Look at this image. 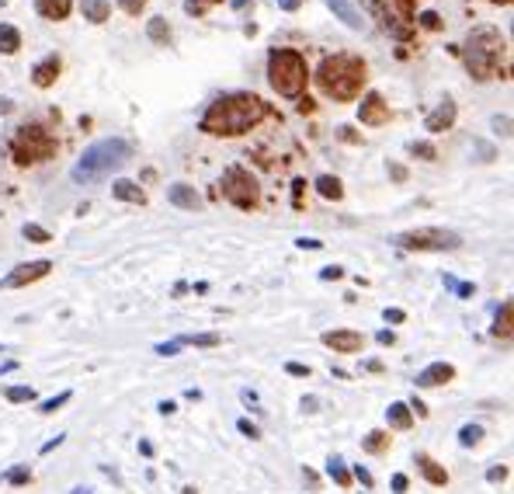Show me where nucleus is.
<instances>
[{
    "mask_svg": "<svg viewBox=\"0 0 514 494\" xmlns=\"http://www.w3.org/2000/svg\"><path fill=\"white\" fill-rule=\"evenodd\" d=\"M389 175H393L396 181H404V178H407V171H404V168H399V164H393V168H389Z\"/></svg>",
    "mask_w": 514,
    "mask_h": 494,
    "instance_id": "obj_52",
    "label": "nucleus"
},
{
    "mask_svg": "<svg viewBox=\"0 0 514 494\" xmlns=\"http://www.w3.org/2000/svg\"><path fill=\"white\" fill-rule=\"evenodd\" d=\"M330 8H334L340 18H344V25H351V28H362V25H365V18L351 8V0H330Z\"/></svg>",
    "mask_w": 514,
    "mask_h": 494,
    "instance_id": "obj_22",
    "label": "nucleus"
},
{
    "mask_svg": "<svg viewBox=\"0 0 514 494\" xmlns=\"http://www.w3.org/2000/svg\"><path fill=\"white\" fill-rule=\"evenodd\" d=\"M60 442H63V435H56V438H52V442H45V446H42V453H52V449H56V446H60Z\"/></svg>",
    "mask_w": 514,
    "mask_h": 494,
    "instance_id": "obj_53",
    "label": "nucleus"
},
{
    "mask_svg": "<svg viewBox=\"0 0 514 494\" xmlns=\"http://www.w3.org/2000/svg\"><path fill=\"white\" fill-rule=\"evenodd\" d=\"M375 341L389 348V345H396V335H393V331H379V335H375Z\"/></svg>",
    "mask_w": 514,
    "mask_h": 494,
    "instance_id": "obj_45",
    "label": "nucleus"
},
{
    "mask_svg": "<svg viewBox=\"0 0 514 494\" xmlns=\"http://www.w3.org/2000/svg\"><path fill=\"white\" fill-rule=\"evenodd\" d=\"M139 453H143V456H153V446L146 442V438H143V442H139Z\"/></svg>",
    "mask_w": 514,
    "mask_h": 494,
    "instance_id": "obj_56",
    "label": "nucleus"
},
{
    "mask_svg": "<svg viewBox=\"0 0 514 494\" xmlns=\"http://www.w3.org/2000/svg\"><path fill=\"white\" fill-rule=\"evenodd\" d=\"M480 438H483V428H480V425H463V431H459V442H463V446H476Z\"/></svg>",
    "mask_w": 514,
    "mask_h": 494,
    "instance_id": "obj_30",
    "label": "nucleus"
},
{
    "mask_svg": "<svg viewBox=\"0 0 514 494\" xmlns=\"http://www.w3.org/2000/svg\"><path fill=\"white\" fill-rule=\"evenodd\" d=\"M407 150H410L414 157H421V160H434V157H438V150H434L431 143H410Z\"/></svg>",
    "mask_w": 514,
    "mask_h": 494,
    "instance_id": "obj_35",
    "label": "nucleus"
},
{
    "mask_svg": "<svg viewBox=\"0 0 514 494\" xmlns=\"http://www.w3.org/2000/svg\"><path fill=\"white\" fill-rule=\"evenodd\" d=\"M122 4V11H129V14H139L143 8H146V0H119Z\"/></svg>",
    "mask_w": 514,
    "mask_h": 494,
    "instance_id": "obj_40",
    "label": "nucleus"
},
{
    "mask_svg": "<svg viewBox=\"0 0 514 494\" xmlns=\"http://www.w3.org/2000/svg\"><path fill=\"white\" fill-rule=\"evenodd\" d=\"M500 52H504V38L497 28H473V35L466 38V67L476 80H490L497 74L500 63Z\"/></svg>",
    "mask_w": 514,
    "mask_h": 494,
    "instance_id": "obj_4",
    "label": "nucleus"
},
{
    "mask_svg": "<svg viewBox=\"0 0 514 494\" xmlns=\"http://www.w3.org/2000/svg\"><path fill=\"white\" fill-rule=\"evenodd\" d=\"M167 199H170V205H178V209H202V195L195 188H188V185H170Z\"/></svg>",
    "mask_w": 514,
    "mask_h": 494,
    "instance_id": "obj_14",
    "label": "nucleus"
},
{
    "mask_svg": "<svg viewBox=\"0 0 514 494\" xmlns=\"http://www.w3.org/2000/svg\"><path fill=\"white\" fill-rule=\"evenodd\" d=\"M156 355H178V341H163V345H156Z\"/></svg>",
    "mask_w": 514,
    "mask_h": 494,
    "instance_id": "obj_43",
    "label": "nucleus"
},
{
    "mask_svg": "<svg viewBox=\"0 0 514 494\" xmlns=\"http://www.w3.org/2000/svg\"><path fill=\"white\" fill-rule=\"evenodd\" d=\"M11 153L18 164H38V160H49L56 153V139L42 129V126H25L14 143H11Z\"/></svg>",
    "mask_w": 514,
    "mask_h": 494,
    "instance_id": "obj_7",
    "label": "nucleus"
},
{
    "mask_svg": "<svg viewBox=\"0 0 514 494\" xmlns=\"http://www.w3.org/2000/svg\"><path fill=\"white\" fill-rule=\"evenodd\" d=\"M327 473H330V480H334L337 487H351V470L344 467V460H340V456H330V460H327Z\"/></svg>",
    "mask_w": 514,
    "mask_h": 494,
    "instance_id": "obj_21",
    "label": "nucleus"
},
{
    "mask_svg": "<svg viewBox=\"0 0 514 494\" xmlns=\"http://www.w3.org/2000/svg\"><path fill=\"white\" fill-rule=\"evenodd\" d=\"M25 240H32V244H49V230H42L38 223H25Z\"/></svg>",
    "mask_w": 514,
    "mask_h": 494,
    "instance_id": "obj_31",
    "label": "nucleus"
},
{
    "mask_svg": "<svg viewBox=\"0 0 514 494\" xmlns=\"http://www.w3.org/2000/svg\"><path fill=\"white\" fill-rule=\"evenodd\" d=\"M237 428H240V435H247V438H257V428H254L247 418H240V421H237Z\"/></svg>",
    "mask_w": 514,
    "mask_h": 494,
    "instance_id": "obj_41",
    "label": "nucleus"
},
{
    "mask_svg": "<svg viewBox=\"0 0 514 494\" xmlns=\"http://www.w3.org/2000/svg\"><path fill=\"white\" fill-rule=\"evenodd\" d=\"M129 157H132V146L126 139H97L84 150V157L73 164L70 175L77 185H91V181L108 178L111 171H119Z\"/></svg>",
    "mask_w": 514,
    "mask_h": 494,
    "instance_id": "obj_3",
    "label": "nucleus"
},
{
    "mask_svg": "<svg viewBox=\"0 0 514 494\" xmlns=\"http://www.w3.org/2000/svg\"><path fill=\"white\" fill-rule=\"evenodd\" d=\"M146 35H150L153 42H167V38H170V28H167V21H163V18H153V21H150V28H146Z\"/></svg>",
    "mask_w": 514,
    "mask_h": 494,
    "instance_id": "obj_28",
    "label": "nucleus"
},
{
    "mask_svg": "<svg viewBox=\"0 0 514 494\" xmlns=\"http://www.w3.org/2000/svg\"><path fill=\"white\" fill-rule=\"evenodd\" d=\"M278 8H281V11H299L303 0H278Z\"/></svg>",
    "mask_w": 514,
    "mask_h": 494,
    "instance_id": "obj_47",
    "label": "nucleus"
},
{
    "mask_svg": "<svg viewBox=\"0 0 514 494\" xmlns=\"http://www.w3.org/2000/svg\"><path fill=\"white\" fill-rule=\"evenodd\" d=\"M181 494H198V491H195V487H185V491H181Z\"/></svg>",
    "mask_w": 514,
    "mask_h": 494,
    "instance_id": "obj_60",
    "label": "nucleus"
},
{
    "mask_svg": "<svg viewBox=\"0 0 514 494\" xmlns=\"http://www.w3.org/2000/svg\"><path fill=\"white\" fill-rule=\"evenodd\" d=\"M389 446V431H369L365 438H362V449L365 453H382Z\"/></svg>",
    "mask_w": 514,
    "mask_h": 494,
    "instance_id": "obj_26",
    "label": "nucleus"
},
{
    "mask_svg": "<svg viewBox=\"0 0 514 494\" xmlns=\"http://www.w3.org/2000/svg\"><path fill=\"white\" fill-rule=\"evenodd\" d=\"M407 484H410V480H407L404 473H396V477H393V491H396V494H404V491H407Z\"/></svg>",
    "mask_w": 514,
    "mask_h": 494,
    "instance_id": "obj_44",
    "label": "nucleus"
},
{
    "mask_svg": "<svg viewBox=\"0 0 514 494\" xmlns=\"http://www.w3.org/2000/svg\"><path fill=\"white\" fill-rule=\"evenodd\" d=\"M212 4H219V0H185V11H188V14H195V18H202Z\"/></svg>",
    "mask_w": 514,
    "mask_h": 494,
    "instance_id": "obj_33",
    "label": "nucleus"
},
{
    "mask_svg": "<svg viewBox=\"0 0 514 494\" xmlns=\"http://www.w3.org/2000/svg\"><path fill=\"white\" fill-rule=\"evenodd\" d=\"M355 477H358V480H362L365 487H372V473H369L365 467H355Z\"/></svg>",
    "mask_w": 514,
    "mask_h": 494,
    "instance_id": "obj_48",
    "label": "nucleus"
},
{
    "mask_svg": "<svg viewBox=\"0 0 514 494\" xmlns=\"http://www.w3.org/2000/svg\"><path fill=\"white\" fill-rule=\"evenodd\" d=\"M320 91L334 101H355L365 87V63L358 56H348V52H340V56H330L323 60L320 74Z\"/></svg>",
    "mask_w": 514,
    "mask_h": 494,
    "instance_id": "obj_2",
    "label": "nucleus"
},
{
    "mask_svg": "<svg viewBox=\"0 0 514 494\" xmlns=\"http://www.w3.org/2000/svg\"><path fill=\"white\" fill-rule=\"evenodd\" d=\"M448 379H455V366L452 362H431L428 369L417 372V387H445Z\"/></svg>",
    "mask_w": 514,
    "mask_h": 494,
    "instance_id": "obj_12",
    "label": "nucleus"
},
{
    "mask_svg": "<svg viewBox=\"0 0 514 494\" xmlns=\"http://www.w3.org/2000/svg\"><path fill=\"white\" fill-rule=\"evenodd\" d=\"M404 317H407V313H404V310H396V306H393V310H386V324H399Z\"/></svg>",
    "mask_w": 514,
    "mask_h": 494,
    "instance_id": "obj_46",
    "label": "nucleus"
},
{
    "mask_svg": "<svg viewBox=\"0 0 514 494\" xmlns=\"http://www.w3.org/2000/svg\"><path fill=\"white\" fill-rule=\"evenodd\" d=\"M296 244H299V247H309V251H313V247H320V240H306V237H303V240H296Z\"/></svg>",
    "mask_w": 514,
    "mask_h": 494,
    "instance_id": "obj_58",
    "label": "nucleus"
},
{
    "mask_svg": "<svg viewBox=\"0 0 514 494\" xmlns=\"http://www.w3.org/2000/svg\"><path fill=\"white\" fill-rule=\"evenodd\" d=\"M358 119H362L365 126H386V122H389V104L382 101V94H375V91H369V94L362 98V108H358Z\"/></svg>",
    "mask_w": 514,
    "mask_h": 494,
    "instance_id": "obj_10",
    "label": "nucleus"
},
{
    "mask_svg": "<svg viewBox=\"0 0 514 494\" xmlns=\"http://www.w3.org/2000/svg\"><path fill=\"white\" fill-rule=\"evenodd\" d=\"M316 192H320L323 199H334V202L344 195V188H340V181H337L334 175H320V178H316Z\"/></svg>",
    "mask_w": 514,
    "mask_h": 494,
    "instance_id": "obj_25",
    "label": "nucleus"
},
{
    "mask_svg": "<svg viewBox=\"0 0 514 494\" xmlns=\"http://www.w3.org/2000/svg\"><path fill=\"white\" fill-rule=\"evenodd\" d=\"M219 192H222L226 202H233L237 209H254L261 202V188H257L254 175L244 171V168H226V175L219 181Z\"/></svg>",
    "mask_w": 514,
    "mask_h": 494,
    "instance_id": "obj_6",
    "label": "nucleus"
},
{
    "mask_svg": "<svg viewBox=\"0 0 514 494\" xmlns=\"http://www.w3.org/2000/svg\"><path fill=\"white\" fill-rule=\"evenodd\" d=\"M303 185L306 181H296V205H303Z\"/></svg>",
    "mask_w": 514,
    "mask_h": 494,
    "instance_id": "obj_57",
    "label": "nucleus"
},
{
    "mask_svg": "<svg viewBox=\"0 0 514 494\" xmlns=\"http://www.w3.org/2000/svg\"><path fill=\"white\" fill-rule=\"evenodd\" d=\"M487 480H490V484H504V480H507V467H493V470H487Z\"/></svg>",
    "mask_w": 514,
    "mask_h": 494,
    "instance_id": "obj_39",
    "label": "nucleus"
},
{
    "mask_svg": "<svg viewBox=\"0 0 514 494\" xmlns=\"http://www.w3.org/2000/svg\"><path fill=\"white\" fill-rule=\"evenodd\" d=\"M21 49V32L14 25H0V52H18Z\"/></svg>",
    "mask_w": 514,
    "mask_h": 494,
    "instance_id": "obj_23",
    "label": "nucleus"
},
{
    "mask_svg": "<svg viewBox=\"0 0 514 494\" xmlns=\"http://www.w3.org/2000/svg\"><path fill=\"white\" fill-rule=\"evenodd\" d=\"M11 404H28V401H35V390L32 387H8V394H4Z\"/></svg>",
    "mask_w": 514,
    "mask_h": 494,
    "instance_id": "obj_29",
    "label": "nucleus"
},
{
    "mask_svg": "<svg viewBox=\"0 0 514 494\" xmlns=\"http://www.w3.org/2000/svg\"><path fill=\"white\" fill-rule=\"evenodd\" d=\"M393 244L404 247V251H455L463 244V237L452 234V230H438V227H421L410 234H396Z\"/></svg>",
    "mask_w": 514,
    "mask_h": 494,
    "instance_id": "obj_8",
    "label": "nucleus"
},
{
    "mask_svg": "<svg viewBox=\"0 0 514 494\" xmlns=\"http://www.w3.org/2000/svg\"><path fill=\"white\" fill-rule=\"evenodd\" d=\"M8 480L21 487V484H28V480H32V470H28V467H14V470L8 473Z\"/></svg>",
    "mask_w": 514,
    "mask_h": 494,
    "instance_id": "obj_36",
    "label": "nucleus"
},
{
    "mask_svg": "<svg viewBox=\"0 0 514 494\" xmlns=\"http://www.w3.org/2000/svg\"><path fill=\"white\" fill-rule=\"evenodd\" d=\"M455 126V101H441L434 112L424 119V129L428 133H445V129H452Z\"/></svg>",
    "mask_w": 514,
    "mask_h": 494,
    "instance_id": "obj_13",
    "label": "nucleus"
},
{
    "mask_svg": "<svg viewBox=\"0 0 514 494\" xmlns=\"http://www.w3.org/2000/svg\"><path fill=\"white\" fill-rule=\"evenodd\" d=\"M49 268H52V261H28V265H18L11 276H4L0 279V289H21V286H28V282H38V279H45L49 276Z\"/></svg>",
    "mask_w": 514,
    "mask_h": 494,
    "instance_id": "obj_9",
    "label": "nucleus"
},
{
    "mask_svg": "<svg viewBox=\"0 0 514 494\" xmlns=\"http://www.w3.org/2000/svg\"><path fill=\"white\" fill-rule=\"evenodd\" d=\"M268 80L278 94L285 98H299L306 87V60L296 49H271L268 56Z\"/></svg>",
    "mask_w": 514,
    "mask_h": 494,
    "instance_id": "obj_5",
    "label": "nucleus"
},
{
    "mask_svg": "<svg viewBox=\"0 0 514 494\" xmlns=\"http://www.w3.org/2000/svg\"><path fill=\"white\" fill-rule=\"evenodd\" d=\"M80 11H84V18H87V21L101 25V21H108L111 4H108V0H80Z\"/></svg>",
    "mask_w": 514,
    "mask_h": 494,
    "instance_id": "obj_20",
    "label": "nucleus"
},
{
    "mask_svg": "<svg viewBox=\"0 0 514 494\" xmlns=\"http://www.w3.org/2000/svg\"><path fill=\"white\" fill-rule=\"evenodd\" d=\"M365 369H369V372H382V362H379V359H372V362H365Z\"/></svg>",
    "mask_w": 514,
    "mask_h": 494,
    "instance_id": "obj_55",
    "label": "nucleus"
},
{
    "mask_svg": "<svg viewBox=\"0 0 514 494\" xmlns=\"http://www.w3.org/2000/svg\"><path fill=\"white\" fill-rule=\"evenodd\" d=\"M421 25L431 28V32H438V28H441V18H438L434 11H424V14H421Z\"/></svg>",
    "mask_w": 514,
    "mask_h": 494,
    "instance_id": "obj_37",
    "label": "nucleus"
},
{
    "mask_svg": "<svg viewBox=\"0 0 514 494\" xmlns=\"http://www.w3.org/2000/svg\"><path fill=\"white\" fill-rule=\"evenodd\" d=\"M285 372H289V376H306V379H309V366H303V362H285Z\"/></svg>",
    "mask_w": 514,
    "mask_h": 494,
    "instance_id": "obj_38",
    "label": "nucleus"
},
{
    "mask_svg": "<svg viewBox=\"0 0 514 494\" xmlns=\"http://www.w3.org/2000/svg\"><path fill=\"white\" fill-rule=\"evenodd\" d=\"M490 4H511V0H490Z\"/></svg>",
    "mask_w": 514,
    "mask_h": 494,
    "instance_id": "obj_61",
    "label": "nucleus"
},
{
    "mask_svg": "<svg viewBox=\"0 0 514 494\" xmlns=\"http://www.w3.org/2000/svg\"><path fill=\"white\" fill-rule=\"evenodd\" d=\"M219 341H222V338L212 335V331H209V335H185V338H178V345H195V348H215Z\"/></svg>",
    "mask_w": 514,
    "mask_h": 494,
    "instance_id": "obj_27",
    "label": "nucleus"
},
{
    "mask_svg": "<svg viewBox=\"0 0 514 494\" xmlns=\"http://www.w3.org/2000/svg\"><path fill=\"white\" fill-rule=\"evenodd\" d=\"M417 467H421V473L428 477V484H434V487H445V484H448L445 467H438L431 456H424V453H421V456H417Z\"/></svg>",
    "mask_w": 514,
    "mask_h": 494,
    "instance_id": "obj_19",
    "label": "nucleus"
},
{
    "mask_svg": "<svg viewBox=\"0 0 514 494\" xmlns=\"http://www.w3.org/2000/svg\"><path fill=\"white\" fill-rule=\"evenodd\" d=\"M174 411H178L174 401H160V414H174Z\"/></svg>",
    "mask_w": 514,
    "mask_h": 494,
    "instance_id": "obj_51",
    "label": "nucleus"
},
{
    "mask_svg": "<svg viewBox=\"0 0 514 494\" xmlns=\"http://www.w3.org/2000/svg\"><path fill=\"white\" fill-rule=\"evenodd\" d=\"M73 8V0H35V11L49 21H63Z\"/></svg>",
    "mask_w": 514,
    "mask_h": 494,
    "instance_id": "obj_17",
    "label": "nucleus"
},
{
    "mask_svg": "<svg viewBox=\"0 0 514 494\" xmlns=\"http://www.w3.org/2000/svg\"><path fill=\"white\" fill-rule=\"evenodd\" d=\"M445 286H448V289H455L463 300H469V296L476 293V289H473V282H459V279H452V276H445Z\"/></svg>",
    "mask_w": 514,
    "mask_h": 494,
    "instance_id": "obj_34",
    "label": "nucleus"
},
{
    "mask_svg": "<svg viewBox=\"0 0 514 494\" xmlns=\"http://www.w3.org/2000/svg\"><path fill=\"white\" fill-rule=\"evenodd\" d=\"M56 77H60V56H45V60L32 70V80H35L38 87H52Z\"/></svg>",
    "mask_w": 514,
    "mask_h": 494,
    "instance_id": "obj_15",
    "label": "nucleus"
},
{
    "mask_svg": "<svg viewBox=\"0 0 514 494\" xmlns=\"http://www.w3.org/2000/svg\"><path fill=\"white\" fill-rule=\"evenodd\" d=\"M111 195H115V199H122V202H136V205H143V202H146L143 188H139L136 181H126V178H119L115 185H111Z\"/></svg>",
    "mask_w": 514,
    "mask_h": 494,
    "instance_id": "obj_18",
    "label": "nucleus"
},
{
    "mask_svg": "<svg viewBox=\"0 0 514 494\" xmlns=\"http://www.w3.org/2000/svg\"><path fill=\"white\" fill-rule=\"evenodd\" d=\"M407 407H410V411H417V418H424V414H428V407H424V404H421L417 397H414V401H410Z\"/></svg>",
    "mask_w": 514,
    "mask_h": 494,
    "instance_id": "obj_50",
    "label": "nucleus"
},
{
    "mask_svg": "<svg viewBox=\"0 0 514 494\" xmlns=\"http://www.w3.org/2000/svg\"><path fill=\"white\" fill-rule=\"evenodd\" d=\"M73 494H91V491L87 487H73Z\"/></svg>",
    "mask_w": 514,
    "mask_h": 494,
    "instance_id": "obj_59",
    "label": "nucleus"
},
{
    "mask_svg": "<svg viewBox=\"0 0 514 494\" xmlns=\"http://www.w3.org/2000/svg\"><path fill=\"white\" fill-rule=\"evenodd\" d=\"M386 421H389V428H396V431H407V428L414 425V411H410L404 401H396V404L386 407Z\"/></svg>",
    "mask_w": 514,
    "mask_h": 494,
    "instance_id": "obj_16",
    "label": "nucleus"
},
{
    "mask_svg": "<svg viewBox=\"0 0 514 494\" xmlns=\"http://www.w3.org/2000/svg\"><path fill=\"white\" fill-rule=\"evenodd\" d=\"M511 303H504L500 310H497V320H493V338H504V341H511Z\"/></svg>",
    "mask_w": 514,
    "mask_h": 494,
    "instance_id": "obj_24",
    "label": "nucleus"
},
{
    "mask_svg": "<svg viewBox=\"0 0 514 494\" xmlns=\"http://www.w3.org/2000/svg\"><path fill=\"white\" fill-rule=\"evenodd\" d=\"M323 345L334 348V352H340V355H358V352L365 348V338H362L358 331H327V335H323Z\"/></svg>",
    "mask_w": 514,
    "mask_h": 494,
    "instance_id": "obj_11",
    "label": "nucleus"
},
{
    "mask_svg": "<svg viewBox=\"0 0 514 494\" xmlns=\"http://www.w3.org/2000/svg\"><path fill=\"white\" fill-rule=\"evenodd\" d=\"M268 115V108L257 94H226L209 104V112L202 115V129L209 136H240L254 129Z\"/></svg>",
    "mask_w": 514,
    "mask_h": 494,
    "instance_id": "obj_1",
    "label": "nucleus"
},
{
    "mask_svg": "<svg viewBox=\"0 0 514 494\" xmlns=\"http://www.w3.org/2000/svg\"><path fill=\"white\" fill-rule=\"evenodd\" d=\"M396 4H399V11H404V14H410V11H414V0H396Z\"/></svg>",
    "mask_w": 514,
    "mask_h": 494,
    "instance_id": "obj_54",
    "label": "nucleus"
},
{
    "mask_svg": "<svg viewBox=\"0 0 514 494\" xmlns=\"http://www.w3.org/2000/svg\"><path fill=\"white\" fill-rule=\"evenodd\" d=\"M340 276H344V268H337V265H330V268L320 271V279H340Z\"/></svg>",
    "mask_w": 514,
    "mask_h": 494,
    "instance_id": "obj_42",
    "label": "nucleus"
},
{
    "mask_svg": "<svg viewBox=\"0 0 514 494\" xmlns=\"http://www.w3.org/2000/svg\"><path fill=\"white\" fill-rule=\"evenodd\" d=\"M493 126H497V133H504V136L511 133V119H500V115H497V119H493Z\"/></svg>",
    "mask_w": 514,
    "mask_h": 494,
    "instance_id": "obj_49",
    "label": "nucleus"
},
{
    "mask_svg": "<svg viewBox=\"0 0 514 494\" xmlns=\"http://www.w3.org/2000/svg\"><path fill=\"white\" fill-rule=\"evenodd\" d=\"M70 397H73V394H70V390H63L60 397H49V401H42V407H38V411H42V414H52V411H60V407H63Z\"/></svg>",
    "mask_w": 514,
    "mask_h": 494,
    "instance_id": "obj_32",
    "label": "nucleus"
}]
</instances>
